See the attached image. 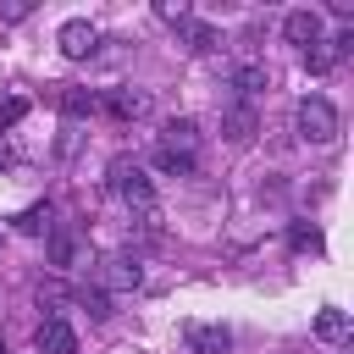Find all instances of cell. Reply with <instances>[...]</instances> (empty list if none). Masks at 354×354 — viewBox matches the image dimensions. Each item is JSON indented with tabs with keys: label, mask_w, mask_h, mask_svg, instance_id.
<instances>
[{
	"label": "cell",
	"mask_w": 354,
	"mask_h": 354,
	"mask_svg": "<svg viewBox=\"0 0 354 354\" xmlns=\"http://www.w3.org/2000/svg\"><path fill=\"white\" fill-rule=\"evenodd\" d=\"M348 50H354V33H332V39H321V44L304 50V72H310V77H326Z\"/></svg>",
	"instance_id": "cell-4"
},
{
	"label": "cell",
	"mask_w": 354,
	"mask_h": 354,
	"mask_svg": "<svg viewBox=\"0 0 354 354\" xmlns=\"http://www.w3.org/2000/svg\"><path fill=\"white\" fill-rule=\"evenodd\" d=\"M72 260H77V238L72 232H55L50 238V266H72Z\"/></svg>",
	"instance_id": "cell-16"
},
{
	"label": "cell",
	"mask_w": 354,
	"mask_h": 354,
	"mask_svg": "<svg viewBox=\"0 0 354 354\" xmlns=\"http://www.w3.org/2000/svg\"><path fill=\"white\" fill-rule=\"evenodd\" d=\"M254 133H260V116H254V105L232 100V105L221 111V138H227V144H249Z\"/></svg>",
	"instance_id": "cell-11"
},
{
	"label": "cell",
	"mask_w": 354,
	"mask_h": 354,
	"mask_svg": "<svg viewBox=\"0 0 354 354\" xmlns=\"http://www.w3.org/2000/svg\"><path fill=\"white\" fill-rule=\"evenodd\" d=\"M155 166H160V171H177V177H188V171H194L199 160H188V155H166V149H155Z\"/></svg>",
	"instance_id": "cell-21"
},
{
	"label": "cell",
	"mask_w": 354,
	"mask_h": 354,
	"mask_svg": "<svg viewBox=\"0 0 354 354\" xmlns=\"http://www.w3.org/2000/svg\"><path fill=\"white\" fill-rule=\"evenodd\" d=\"M100 105H105L116 122H138V116H149V88H133V83H122V88H111Z\"/></svg>",
	"instance_id": "cell-9"
},
{
	"label": "cell",
	"mask_w": 354,
	"mask_h": 354,
	"mask_svg": "<svg viewBox=\"0 0 354 354\" xmlns=\"http://www.w3.org/2000/svg\"><path fill=\"white\" fill-rule=\"evenodd\" d=\"M232 88L243 94V105L260 94V88H271V72L260 66V61H243V66H232Z\"/></svg>",
	"instance_id": "cell-13"
},
{
	"label": "cell",
	"mask_w": 354,
	"mask_h": 354,
	"mask_svg": "<svg viewBox=\"0 0 354 354\" xmlns=\"http://www.w3.org/2000/svg\"><path fill=\"white\" fill-rule=\"evenodd\" d=\"M0 166H17V149H11V138H0Z\"/></svg>",
	"instance_id": "cell-23"
},
{
	"label": "cell",
	"mask_w": 354,
	"mask_h": 354,
	"mask_svg": "<svg viewBox=\"0 0 354 354\" xmlns=\"http://www.w3.org/2000/svg\"><path fill=\"white\" fill-rule=\"evenodd\" d=\"M155 149H166V155H188V160H194V149H199V122H194V116H171V122L160 127Z\"/></svg>",
	"instance_id": "cell-7"
},
{
	"label": "cell",
	"mask_w": 354,
	"mask_h": 354,
	"mask_svg": "<svg viewBox=\"0 0 354 354\" xmlns=\"http://www.w3.org/2000/svg\"><path fill=\"white\" fill-rule=\"evenodd\" d=\"M22 116H28V100H22V94H6V100H0V127H17Z\"/></svg>",
	"instance_id": "cell-19"
},
{
	"label": "cell",
	"mask_w": 354,
	"mask_h": 354,
	"mask_svg": "<svg viewBox=\"0 0 354 354\" xmlns=\"http://www.w3.org/2000/svg\"><path fill=\"white\" fill-rule=\"evenodd\" d=\"M155 17H160V22H177V28H188V22H194L183 0H160V6H155Z\"/></svg>",
	"instance_id": "cell-20"
},
{
	"label": "cell",
	"mask_w": 354,
	"mask_h": 354,
	"mask_svg": "<svg viewBox=\"0 0 354 354\" xmlns=\"http://www.w3.org/2000/svg\"><path fill=\"white\" fill-rule=\"evenodd\" d=\"M33 348H39V354H77V332H72V321H66V315H44L39 332H33Z\"/></svg>",
	"instance_id": "cell-6"
},
{
	"label": "cell",
	"mask_w": 354,
	"mask_h": 354,
	"mask_svg": "<svg viewBox=\"0 0 354 354\" xmlns=\"http://www.w3.org/2000/svg\"><path fill=\"white\" fill-rule=\"evenodd\" d=\"M188 50L194 55H210V50H221V33L210 22H188Z\"/></svg>",
	"instance_id": "cell-15"
},
{
	"label": "cell",
	"mask_w": 354,
	"mask_h": 354,
	"mask_svg": "<svg viewBox=\"0 0 354 354\" xmlns=\"http://www.w3.org/2000/svg\"><path fill=\"white\" fill-rule=\"evenodd\" d=\"M0 354H6V343H0Z\"/></svg>",
	"instance_id": "cell-24"
},
{
	"label": "cell",
	"mask_w": 354,
	"mask_h": 354,
	"mask_svg": "<svg viewBox=\"0 0 354 354\" xmlns=\"http://www.w3.org/2000/svg\"><path fill=\"white\" fill-rule=\"evenodd\" d=\"M293 127H299L304 144H332V138H337V111H332V100L304 94V100L293 105Z\"/></svg>",
	"instance_id": "cell-2"
},
{
	"label": "cell",
	"mask_w": 354,
	"mask_h": 354,
	"mask_svg": "<svg viewBox=\"0 0 354 354\" xmlns=\"http://www.w3.org/2000/svg\"><path fill=\"white\" fill-rule=\"evenodd\" d=\"M77 304H88V315H94V321H105V315H111V299H105L100 288H77Z\"/></svg>",
	"instance_id": "cell-18"
},
{
	"label": "cell",
	"mask_w": 354,
	"mask_h": 354,
	"mask_svg": "<svg viewBox=\"0 0 354 354\" xmlns=\"http://www.w3.org/2000/svg\"><path fill=\"white\" fill-rule=\"evenodd\" d=\"M183 337H188V354H232V332L221 321H194Z\"/></svg>",
	"instance_id": "cell-10"
},
{
	"label": "cell",
	"mask_w": 354,
	"mask_h": 354,
	"mask_svg": "<svg viewBox=\"0 0 354 354\" xmlns=\"http://www.w3.org/2000/svg\"><path fill=\"white\" fill-rule=\"evenodd\" d=\"M105 188H111L127 210L155 216V183H149V171H144L138 155H111V166H105Z\"/></svg>",
	"instance_id": "cell-1"
},
{
	"label": "cell",
	"mask_w": 354,
	"mask_h": 354,
	"mask_svg": "<svg viewBox=\"0 0 354 354\" xmlns=\"http://www.w3.org/2000/svg\"><path fill=\"white\" fill-rule=\"evenodd\" d=\"M28 11H33V6H28V0H11V6H0V22H22V17H28Z\"/></svg>",
	"instance_id": "cell-22"
},
{
	"label": "cell",
	"mask_w": 354,
	"mask_h": 354,
	"mask_svg": "<svg viewBox=\"0 0 354 354\" xmlns=\"http://www.w3.org/2000/svg\"><path fill=\"white\" fill-rule=\"evenodd\" d=\"M17 227H22V232H44V227H50V205H28V210L17 216Z\"/></svg>",
	"instance_id": "cell-17"
},
{
	"label": "cell",
	"mask_w": 354,
	"mask_h": 354,
	"mask_svg": "<svg viewBox=\"0 0 354 354\" xmlns=\"http://www.w3.org/2000/svg\"><path fill=\"white\" fill-rule=\"evenodd\" d=\"M100 282H105L111 293H133V288L144 282L138 254H105V260H100Z\"/></svg>",
	"instance_id": "cell-5"
},
{
	"label": "cell",
	"mask_w": 354,
	"mask_h": 354,
	"mask_svg": "<svg viewBox=\"0 0 354 354\" xmlns=\"http://www.w3.org/2000/svg\"><path fill=\"white\" fill-rule=\"evenodd\" d=\"M55 44H61V55H66V61H88V55L100 50V28H94L88 17H72V22H61Z\"/></svg>",
	"instance_id": "cell-3"
},
{
	"label": "cell",
	"mask_w": 354,
	"mask_h": 354,
	"mask_svg": "<svg viewBox=\"0 0 354 354\" xmlns=\"http://www.w3.org/2000/svg\"><path fill=\"white\" fill-rule=\"evenodd\" d=\"M282 33H288L293 44H304V50H310V44H321V39H326V22H321V11H315V6H299V11H288V17H282Z\"/></svg>",
	"instance_id": "cell-8"
},
{
	"label": "cell",
	"mask_w": 354,
	"mask_h": 354,
	"mask_svg": "<svg viewBox=\"0 0 354 354\" xmlns=\"http://www.w3.org/2000/svg\"><path fill=\"white\" fill-rule=\"evenodd\" d=\"M315 337H326V343H343V337H348V315L326 304V310L315 315Z\"/></svg>",
	"instance_id": "cell-14"
},
{
	"label": "cell",
	"mask_w": 354,
	"mask_h": 354,
	"mask_svg": "<svg viewBox=\"0 0 354 354\" xmlns=\"http://www.w3.org/2000/svg\"><path fill=\"white\" fill-rule=\"evenodd\" d=\"M55 105H61V116L83 122V116H94V111H100V94H94V88H83V83H66V88L55 94Z\"/></svg>",
	"instance_id": "cell-12"
}]
</instances>
